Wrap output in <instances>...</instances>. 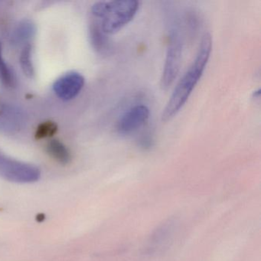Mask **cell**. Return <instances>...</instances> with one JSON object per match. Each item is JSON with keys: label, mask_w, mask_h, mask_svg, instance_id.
<instances>
[{"label": "cell", "mask_w": 261, "mask_h": 261, "mask_svg": "<svg viewBox=\"0 0 261 261\" xmlns=\"http://www.w3.org/2000/svg\"><path fill=\"white\" fill-rule=\"evenodd\" d=\"M140 3L135 0L97 2L92 6L91 13L100 19V27L107 35L116 34L134 19Z\"/></svg>", "instance_id": "7a4b0ae2"}, {"label": "cell", "mask_w": 261, "mask_h": 261, "mask_svg": "<svg viewBox=\"0 0 261 261\" xmlns=\"http://www.w3.org/2000/svg\"><path fill=\"white\" fill-rule=\"evenodd\" d=\"M20 66L24 74L28 77H33L35 74L34 65L33 62V54H32L31 45H27L23 47L21 51Z\"/></svg>", "instance_id": "7c38bea8"}, {"label": "cell", "mask_w": 261, "mask_h": 261, "mask_svg": "<svg viewBox=\"0 0 261 261\" xmlns=\"http://www.w3.org/2000/svg\"><path fill=\"white\" fill-rule=\"evenodd\" d=\"M48 155L62 165H67L71 160V153L67 146L58 140H53L48 142L46 146Z\"/></svg>", "instance_id": "30bf717a"}, {"label": "cell", "mask_w": 261, "mask_h": 261, "mask_svg": "<svg viewBox=\"0 0 261 261\" xmlns=\"http://www.w3.org/2000/svg\"><path fill=\"white\" fill-rule=\"evenodd\" d=\"M16 74L3 56L2 44L0 43V82L7 88H13L16 86Z\"/></svg>", "instance_id": "8fae6325"}, {"label": "cell", "mask_w": 261, "mask_h": 261, "mask_svg": "<svg viewBox=\"0 0 261 261\" xmlns=\"http://www.w3.org/2000/svg\"><path fill=\"white\" fill-rule=\"evenodd\" d=\"M183 43L178 30L174 29L171 33L170 41L166 53V60L161 77V88L166 91L174 83L181 64Z\"/></svg>", "instance_id": "277c9868"}, {"label": "cell", "mask_w": 261, "mask_h": 261, "mask_svg": "<svg viewBox=\"0 0 261 261\" xmlns=\"http://www.w3.org/2000/svg\"><path fill=\"white\" fill-rule=\"evenodd\" d=\"M212 50V36L209 33H205L201 39L195 60L177 84L163 110L162 114V120L163 122L172 120L186 105L204 73L210 59Z\"/></svg>", "instance_id": "6da1fadb"}, {"label": "cell", "mask_w": 261, "mask_h": 261, "mask_svg": "<svg viewBox=\"0 0 261 261\" xmlns=\"http://www.w3.org/2000/svg\"><path fill=\"white\" fill-rule=\"evenodd\" d=\"M0 177L11 182L27 184L39 181L41 171L34 165L19 161L0 152Z\"/></svg>", "instance_id": "3957f363"}, {"label": "cell", "mask_w": 261, "mask_h": 261, "mask_svg": "<svg viewBox=\"0 0 261 261\" xmlns=\"http://www.w3.org/2000/svg\"><path fill=\"white\" fill-rule=\"evenodd\" d=\"M89 37L93 48L100 54L108 53L111 48L108 36H107L100 27L97 21H92L89 28Z\"/></svg>", "instance_id": "9c48e42d"}, {"label": "cell", "mask_w": 261, "mask_h": 261, "mask_svg": "<svg viewBox=\"0 0 261 261\" xmlns=\"http://www.w3.org/2000/svg\"><path fill=\"white\" fill-rule=\"evenodd\" d=\"M36 33V27L33 21L29 19L19 22L12 32L10 42L14 46H25L34 38Z\"/></svg>", "instance_id": "ba28073f"}, {"label": "cell", "mask_w": 261, "mask_h": 261, "mask_svg": "<svg viewBox=\"0 0 261 261\" xmlns=\"http://www.w3.org/2000/svg\"><path fill=\"white\" fill-rule=\"evenodd\" d=\"M56 130H57V126L54 123H51V122L44 123L38 128L36 136L38 138H45V137L53 135Z\"/></svg>", "instance_id": "4fadbf2b"}, {"label": "cell", "mask_w": 261, "mask_h": 261, "mask_svg": "<svg viewBox=\"0 0 261 261\" xmlns=\"http://www.w3.org/2000/svg\"><path fill=\"white\" fill-rule=\"evenodd\" d=\"M149 117L146 105H138L128 110L119 120L117 130L121 134H130L144 126Z\"/></svg>", "instance_id": "52a82bcc"}, {"label": "cell", "mask_w": 261, "mask_h": 261, "mask_svg": "<svg viewBox=\"0 0 261 261\" xmlns=\"http://www.w3.org/2000/svg\"><path fill=\"white\" fill-rule=\"evenodd\" d=\"M27 116L24 110L17 105L4 103L0 106V132L15 134L27 124Z\"/></svg>", "instance_id": "5b68a950"}, {"label": "cell", "mask_w": 261, "mask_h": 261, "mask_svg": "<svg viewBox=\"0 0 261 261\" xmlns=\"http://www.w3.org/2000/svg\"><path fill=\"white\" fill-rule=\"evenodd\" d=\"M85 79L76 71L67 73L55 82L53 91L58 97L63 100L75 98L85 86Z\"/></svg>", "instance_id": "8992f818"}]
</instances>
